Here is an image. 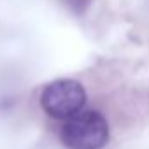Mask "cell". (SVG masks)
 <instances>
[{"label": "cell", "instance_id": "obj_1", "mask_svg": "<svg viewBox=\"0 0 149 149\" xmlns=\"http://www.w3.org/2000/svg\"><path fill=\"white\" fill-rule=\"evenodd\" d=\"M109 135V123L98 111H81L68 118L60 130V140L67 149H104Z\"/></svg>", "mask_w": 149, "mask_h": 149}, {"label": "cell", "instance_id": "obj_2", "mask_svg": "<svg viewBox=\"0 0 149 149\" xmlns=\"http://www.w3.org/2000/svg\"><path fill=\"white\" fill-rule=\"evenodd\" d=\"M88 102L84 86L74 79H56L49 83L40 93L42 111L54 119L67 121L79 114Z\"/></svg>", "mask_w": 149, "mask_h": 149}]
</instances>
